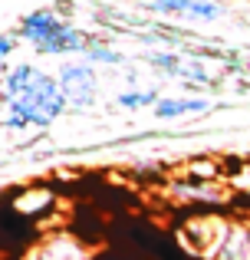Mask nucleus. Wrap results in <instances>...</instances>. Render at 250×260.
Here are the masks:
<instances>
[{
  "mask_svg": "<svg viewBox=\"0 0 250 260\" xmlns=\"http://www.w3.org/2000/svg\"><path fill=\"white\" fill-rule=\"evenodd\" d=\"M4 109H7V112L23 115V119L30 122V128H50L53 122L66 112V95H63V89H59L56 76L40 73L37 83L26 89V92L10 95Z\"/></svg>",
  "mask_w": 250,
  "mask_h": 260,
  "instance_id": "f257e3e1",
  "label": "nucleus"
},
{
  "mask_svg": "<svg viewBox=\"0 0 250 260\" xmlns=\"http://www.w3.org/2000/svg\"><path fill=\"white\" fill-rule=\"evenodd\" d=\"M56 208V194H53L46 184H37V188H23L20 194H13V211L26 217H40L46 211Z\"/></svg>",
  "mask_w": 250,
  "mask_h": 260,
  "instance_id": "1a4fd4ad",
  "label": "nucleus"
},
{
  "mask_svg": "<svg viewBox=\"0 0 250 260\" xmlns=\"http://www.w3.org/2000/svg\"><path fill=\"white\" fill-rule=\"evenodd\" d=\"M0 86H4V76H0Z\"/></svg>",
  "mask_w": 250,
  "mask_h": 260,
  "instance_id": "dca6fc26",
  "label": "nucleus"
},
{
  "mask_svg": "<svg viewBox=\"0 0 250 260\" xmlns=\"http://www.w3.org/2000/svg\"><path fill=\"white\" fill-rule=\"evenodd\" d=\"M155 99H158V89H138V86H132V89H125V92H119V95H116V106L132 112V109L155 106Z\"/></svg>",
  "mask_w": 250,
  "mask_h": 260,
  "instance_id": "ddd939ff",
  "label": "nucleus"
},
{
  "mask_svg": "<svg viewBox=\"0 0 250 260\" xmlns=\"http://www.w3.org/2000/svg\"><path fill=\"white\" fill-rule=\"evenodd\" d=\"M141 59H145L148 66H155L158 73H165V79H174L178 70H181L185 53H178V50H152V53H141Z\"/></svg>",
  "mask_w": 250,
  "mask_h": 260,
  "instance_id": "9b49d317",
  "label": "nucleus"
},
{
  "mask_svg": "<svg viewBox=\"0 0 250 260\" xmlns=\"http://www.w3.org/2000/svg\"><path fill=\"white\" fill-rule=\"evenodd\" d=\"M33 260H89V247L69 231H53L37 244Z\"/></svg>",
  "mask_w": 250,
  "mask_h": 260,
  "instance_id": "423d86ee",
  "label": "nucleus"
},
{
  "mask_svg": "<svg viewBox=\"0 0 250 260\" xmlns=\"http://www.w3.org/2000/svg\"><path fill=\"white\" fill-rule=\"evenodd\" d=\"M13 50H17V37L0 30V63H7V59L13 56Z\"/></svg>",
  "mask_w": 250,
  "mask_h": 260,
  "instance_id": "2eb2a0df",
  "label": "nucleus"
},
{
  "mask_svg": "<svg viewBox=\"0 0 250 260\" xmlns=\"http://www.w3.org/2000/svg\"><path fill=\"white\" fill-rule=\"evenodd\" d=\"M40 66H33V63H17V66H10V70L4 73V92L7 95H20V92H26L33 83H37V76H40Z\"/></svg>",
  "mask_w": 250,
  "mask_h": 260,
  "instance_id": "9d476101",
  "label": "nucleus"
},
{
  "mask_svg": "<svg viewBox=\"0 0 250 260\" xmlns=\"http://www.w3.org/2000/svg\"><path fill=\"white\" fill-rule=\"evenodd\" d=\"M56 83L66 95V109H92L99 99V76L89 59H66L56 73Z\"/></svg>",
  "mask_w": 250,
  "mask_h": 260,
  "instance_id": "f03ea898",
  "label": "nucleus"
},
{
  "mask_svg": "<svg viewBox=\"0 0 250 260\" xmlns=\"http://www.w3.org/2000/svg\"><path fill=\"white\" fill-rule=\"evenodd\" d=\"M168 194L178 198V201H198V204H224L231 201V191L224 188L221 181H201V178H171L168 181Z\"/></svg>",
  "mask_w": 250,
  "mask_h": 260,
  "instance_id": "39448f33",
  "label": "nucleus"
},
{
  "mask_svg": "<svg viewBox=\"0 0 250 260\" xmlns=\"http://www.w3.org/2000/svg\"><path fill=\"white\" fill-rule=\"evenodd\" d=\"M207 95H158L152 106L155 119H181V115H207L211 112Z\"/></svg>",
  "mask_w": 250,
  "mask_h": 260,
  "instance_id": "6e6552de",
  "label": "nucleus"
},
{
  "mask_svg": "<svg viewBox=\"0 0 250 260\" xmlns=\"http://www.w3.org/2000/svg\"><path fill=\"white\" fill-rule=\"evenodd\" d=\"M227 221H231V217L218 214V211H204V214L188 217V221L178 228L181 247H185L188 254H194V257H207L211 260L214 250H218V244H221V234H224Z\"/></svg>",
  "mask_w": 250,
  "mask_h": 260,
  "instance_id": "7ed1b4c3",
  "label": "nucleus"
},
{
  "mask_svg": "<svg viewBox=\"0 0 250 260\" xmlns=\"http://www.w3.org/2000/svg\"><path fill=\"white\" fill-rule=\"evenodd\" d=\"M181 175L201 178V181H221L224 165H221V161H214V158H191V161L185 165V172H181Z\"/></svg>",
  "mask_w": 250,
  "mask_h": 260,
  "instance_id": "4468645a",
  "label": "nucleus"
},
{
  "mask_svg": "<svg viewBox=\"0 0 250 260\" xmlns=\"http://www.w3.org/2000/svg\"><path fill=\"white\" fill-rule=\"evenodd\" d=\"M211 260H250V221L247 217H231L227 221Z\"/></svg>",
  "mask_w": 250,
  "mask_h": 260,
  "instance_id": "0eeeda50",
  "label": "nucleus"
},
{
  "mask_svg": "<svg viewBox=\"0 0 250 260\" xmlns=\"http://www.w3.org/2000/svg\"><path fill=\"white\" fill-rule=\"evenodd\" d=\"M83 56L89 59L92 66H96V63H99V66H122V63H125V56H122V53H119L116 46L109 43V40H102V37H99V40H92V43L86 46V53H83Z\"/></svg>",
  "mask_w": 250,
  "mask_h": 260,
  "instance_id": "f8f14e48",
  "label": "nucleus"
},
{
  "mask_svg": "<svg viewBox=\"0 0 250 260\" xmlns=\"http://www.w3.org/2000/svg\"><path fill=\"white\" fill-rule=\"evenodd\" d=\"M66 23H69V20H66L56 7H37V10H30V13L20 17L17 33H13V37L26 40L40 56H46V53H50V43L59 37V30H63Z\"/></svg>",
  "mask_w": 250,
  "mask_h": 260,
  "instance_id": "20e7f679",
  "label": "nucleus"
}]
</instances>
